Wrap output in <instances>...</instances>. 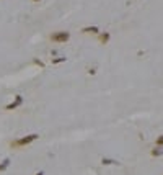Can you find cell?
Here are the masks:
<instances>
[{
  "label": "cell",
  "instance_id": "5b68a950",
  "mask_svg": "<svg viewBox=\"0 0 163 175\" xmlns=\"http://www.w3.org/2000/svg\"><path fill=\"white\" fill-rule=\"evenodd\" d=\"M109 38H111L109 31H101V33L98 34V39H100V43H101V44H108L109 43Z\"/></svg>",
  "mask_w": 163,
  "mask_h": 175
},
{
  "label": "cell",
  "instance_id": "8992f818",
  "mask_svg": "<svg viewBox=\"0 0 163 175\" xmlns=\"http://www.w3.org/2000/svg\"><path fill=\"white\" fill-rule=\"evenodd\" d=\"M150 154H152V157H160V156H163V146H155V149H152Z\"/></svg>",
  "mask_w": 163,
  "mask_h": 175
},
{
  "label": "cell",
  "instance_id": "7a4b0ae2",
  "mask_svg": "<svg viewBox=\"0 0 163 175\" xmlns=\"http://www.w3.org/2000/svg\"><path fill=\"white\" fill-rule=\"evenodd\" d=\"M70 39V33L69 31H55L51 34V41L52 43H67Z\"/></svg>",
  "mask_w": 163,
  "mask_h": 175
},
{
  "label": "cell",
  "instance_id": "3957f363",
  "mask_svg": "<svg viewBox=\"0 0 163 175\" xmlns=\"http://www.w3.org/2000/svg\"><path fill=\"white\" fill-rule=\"evenodd\" d=\"M21 103H23V97H21V95H16L15 100H13L12 103H8V105L5 106V110H15V108H18Z\"/></svg>",
  "mask_w": 163,
  "mask_h": 175
},
{
  "label": "cell",
  "instance_id": "30bf717a",
  "mask_svg": "<svg viewBox=\"0 0 163 175\" xmlns=\"http://www.w3.org/2000/svg\"><path fill=\"white\" fill-rule=\"evenodd\" d=\"M155 146H163V134L157 138V141H155Z\"/></svg>",
  "mask_w": 163,
  "mask_h": 175
},
{
  "label": "cell",
  "instance_id": "8fae6325",
  "mask_svg": "<svg viewBox=\"0 0 163 175\" xmlns=\"http://www.w3.org/2000/svg\"><path fill=\"white\" fill-rule=\"evenodd\" d=\"M34 64H36V66H39V67H43V61H39V59H34Z\"/></svg>",
  "mask_w": 163,
  "mask_h": 175
},
{
  "label": "cell",
  "instance_id": "6da1fadb",
  "mask_svg": "<svg viewBox=\"0 0 163 175\" xmlns=\"http://www.w3.org/2000/svg\"><path fill=\"white\" fill-rule=\"evenodd\" d=\"M38 138H39V134H36V133H33V134L23 136V138H20V139H16V141H13L10 146H12L13 149H20V147H25V146L31 144V142H34Z\"/></svg>",
  "mask_w": 163,
  "mask_h": 175
},
{
  "label": "cell",
  "instance_id": "ba28073f",
  "mask_svg": "<svg viewBox=\"0 0 163 175\" xmlns=\"http://www.w3.org/2000/svg\"><path fill=\"white\" fill-rule=\"evenodd\" d=\"M8 165H10V159H5V160H2V162H0V172H3V170H7V169H8Z\"/></svg>",
  "mask_w": 163,
  "mask_h": 175
},
{
  "label": "cell",
  "instance_id": "52a82bcc",
  "mask_svg": "<svg viewBox=\"0 0 163 175\" xmlns=\"http://www.w3.org/2000/svg\"><path fill=\"white\" fill-rule=\"evenodd\" d=\"M101 164L103 165H117V160H114V159H106V157H103L101 159Z\"/></svg>",
  "mask_w": 163,
  "mask_h": 175
},
{
  "label": "cell",
  "instance_id": "4fadbf2b",
  "mask_svg": "<svg viewBox=\"0 0 163 175\" xmlns=\"http://www.w3.org/2000/svg\"><path fill=\"white\" fill-rule=\"evenodd\" d=\"M33 2H36V3H38V2H41V0H33Z\"/></svg>",
  "mask_w": 163,
  "mask_h": 175
},
{
  "label": "cell",
  "instance_id": "7c38bea8",
  "mask_svg": "<svg viewBox=\"0 0 163 175\" xmlns=\"http://www.w3.org/2000/svg\"><path fill=\"white\" fill-rule=\"evenodd\" d=\"M36 175H44V172H38Z\"/></svg>",
  "mask_w": 163,
  "mask_h": 175
},
{
  "label": "cell",
  "instance_id": "277c9868",
  "mask_svg": "<svg viewBox=\"0 0 163 175\" xmlns=\"http://www.w3.org/2000/svg\"><path fill=\"white\" fill-rule=\"evenodd\" d=\"M82 33L83 34H100L101 31H100L98 26H85V28H82Z\"/></svg>",
  "mask_w": 163,
  "mask_h": 175
},
{
  "label": "cell",
  "instance_id": "9c48e42d",
  "mask_svg": "<svg viewBox=\"0 0 163 175\" xmlns=\"http://www.w3.org/2000/svg\"><path fill=\"white\" fill-rule=\"evenodd\" d=\"M51 62L55 66V64H60V62H65V57L64 56H59V57H54V59H51Z\"/></svg>",
  "mask_w": 163,
  "mask_h": 175
}]
</instances>
